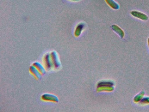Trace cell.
Wrapping results in <instances>:
<instances>
[{
	"instance_id": "obj_1",
	"label": "cell",
	"mask_w": 149,
	"mask_h": 112,
	"mask_svg": "<svg viewBox=\"0 0 149 112\" xmlns=\"http://www.w3.org/2000/svg\"><path fill=\"white\" fill-rule=\"evenodd\" d=\"M41 99L45 101L58 102L59 101L58 97L55 95L49 93L43 94L41 96Z\"/></svg>"
},
{
	"instance_id": "obj_2",
	"label": "cell",
	"mask_w": 149,
	"mask_h": 112,
	"mask_svg": "<svg viewBox=\"0 0 149 112\" xmlns=\"http://www.w3.org/2000/svg\"><path fill=\"white\" fill-rule=\"evenodd\" d=\"M44 61V66L47 70L51 71L54 68L51 57L49 55L47 54L45 56Z\"/></svg>"
},
{
	"instance_id": "obj_3",
	"label": "cell",
	"mask_w": 149,
	"mask_h": 112,
	"mask_svg": "<svg viewBox=\"0 0 149 112\" xmlns=\"http://www.w3.org/2000/svg\"><path fill=\"white\" fill-rule=\"evenodd\" d=\"M51 57L54 68L58 69L60 67L61 64L58 54L56 52H53L51 54Z\"/></svg>"
},
{
	"instance_id": "obj_4",
	"label": "cell",
	"mask_w": 149,
	"mask_h": 112,
	"mask_svg": "<svg viewBox=\"0 0 149 112\" xmlns=\"http://www.w3.org/2000/svg\"><path fill=\"white\" fill-rule=\"evenodd\" d=\"M131 15L134 17L143 21L148 19V16L145 14L137 11H132L130 12Z\"/></svg>"
},
{
	"instance_id": "obj_5",
	"label": "cell",
	"mask_w": 149,
	"mask_h": 112,
	"mask_svg": "<svg viewBox=\"0 0 149 112\" xmlns=\"http://www.w3.org/2000/svg\"><path fill=\"white\" fill-rule=\"evenodd\" d=\"M30 73L37 80H40L42 78V74L33 65H31L29 68Z\"/></svg>"
},
{
	"instance_id": "obj_6",
	"label": "cell",
	"mask_w": 149,
	"mask_h": 112,
	"mask_svg": "<svg viewBox=\"0 0 149 112\" xmlns=\"http://www.w3.org/2000/svg\"><path fill=\"white\" fill-rule=\"evenodd\" d=\"M112 29L122 39L125 36V33L124 31L118 26L113 24L111 26Z\"/></svg>"
},
{
	"instance_id": "obj_7",
	"label": "cell",
	"mask_w": 149,
	"mask_h": 112,
	"mask_svg": "<svg viewBox=\"0 0 149 112\" xmlns=\"http://www.w3.org/2000/svg\"><path fill=\"white\" fill-rule=\"evenodd\" d=\"M85 26V24L83 23H80L77 25L74 32V35L76 37H78L81 35Z\"/></svg>"
},
{
	"instance_id": "obj_8",
	"label": "cell",
	"mask_w": 149,
	"mask_h": 112,
	"mask_svg": "<svg viewBox=\"0 0 149 112\" xmlns=\"http://www.w3.org/2000/svg\"><path fill=\"white\" fill-rule=\"evenodd\" d=\"M37 69L39 71L42 75H44L46 73V69L41 63L38 62L34 63L33 64Z\"/></svg>"
},
{
	"instance_id": "obj_9",
	"label": "cell",
	"mask_w": 149,
	"mask_h": 112,
	"mask_svg": "<svg viewBox=\"0 0 149 112\" xmlns=\"http://www.w3.org/2000/svg\"><path fill=\"white\" fill-rule=\"evenodd\" d=\"M107 4L114 10H118L120 8L119 5L114 0H105Z\"/></svg>"
},
{
	"instance_id": "obj_10",
	"label": "cell",
	"mask_w": 149,
	"mask_h": 112,
	"mask_svg": "<svg viewBox=\"0 0 149 112\" xmlns=\"http://www.w3.org/2000/svg\"><path fill=\"white\" fill-rule=\"evenodd\" d=\"M145 94L144 90H142L136 95L134 98L133 101L135 103L139 102Z\"/></svg>"
},
{
	"instance_id": "obj_11",
	"label": "cell",
	"mask_w": 149,
	"mask_h": 112,
	"mask_svg": "<svg viewBox=\"0 0 149 112\" xmlns=\"http://www.w3.org/2000/svg\"><path fill=\"white\" fill-rule=\"evenodd\" d=\"M139 102L141 104H149V97H143Z\"/></svg>"
},
{
	"instance_id": "obj_12",
	"label": "cell",
	"mask_w": 149,
	"mask_h": 112,
	"mask_svg": "<svg viewBox=\"0 0 149 112\" xmlns=\"http://www.w3.org/2000/svg\"><path fill=\"white\" fill-rule=\"evenodd\" d=\"M148 44L149 49V37L148 38Z\"/></svg>"
},
{
	"instance_id": "obj_13",
	"label": "cell",
	"mask_w": 149,
	"mask_h": 112,
	"mask_svg": "<svg viewBox=\"0 0 149 112\" xmlns=\"http://www.w3.org/2000/svg\"><path fill=\"white\" fill-rule=\"evenodd\" d=\"M72 1H80V0H72Z\"/></svg>"
}]
</instances>
